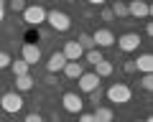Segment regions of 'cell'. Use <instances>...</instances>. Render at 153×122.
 I'll return each mask as SVG.
<instances>
[{"label":"cell","instance_id":"obj_1","mask_svg":"<svg viewBox=\"0 0 153 122\" xmlns=\"http://www.w3.org/2000/svg\"><path fill=\"white\" fill-rule=\"evenodd\" d=\"M46 21H49V26L54 28V31H59V33H66L71 28V18L66 15L64 10H46Z\"/></svg>","mask_w":153,"mask_h":122},{"label":"cell","instance_id":"obj_2","mask_svg":"<svg viewBox=\"0 0 153 122\" xmlns=\"http://www.w3.org/2000/svg\"><path fill=\"white\" fill-rule=\"evenodd\" d=\"M105 94H107V99L115 102V104H128L130 97H133V89L128 87V84H112Z\"/></svg>","mask_w":153,"mask_h":122},{"label":"cell","instance_id":"obj_3","mask_svg":"<svg viewBox=\"0 0 153 122\" xmlns=\"http://www.w3.org/2000/svg\"><path fill=\"white\" fill-rule=\"evenodd\" d=\"M0 110L8 112V115H16V112L23 110V97L18 92H5V94L0 97Z\"/></svg>","mask_w":153,"mask_h":122},{"label":"cell","instance_id":"obj_4","mask_svg":"<svg viewBox=\"0 0 153 122\" xmlns=\"http://www.w3.org/2000/svg\"><path fill=\"white\" fill-rule=\"evenodd\" d=\"M23 23L26 26H41V23H46V8L44 5H26L23 8Z\"/></svg>","mask_w":153,"mask_h":122},{"label":"cell","instance_id":"obj_5","mask_svg":"<svg viewBox=\"0 0 153 122\" xmlns=\"http://www.w3.org/2000/svg\"><path fill=\"white\" fill-rule=\"evenodd\" d=\"M61 104H64L66 112H71V115H79V112H82V107H84V99L76 94V92H66V94L61 97Z\"/></svg>","mask_w":153,"mask_h":122},{"label":"cell","instance_id":"obj_6","mask_svg":"<svg viewBox=\"0 0 153 122\" xmlns=\"http://www.w3.org/2000/svg\"><path fill=\"white\" fill-rule=\"evenodd\" d=\"M115 41H117V49L125 51V54H130V51H138V46L143 43L138 33H123L120 38H115Z\"/></svg>","mask_w":153,"mask_h":122},{"label":"cell","instance_id":"obj_7","mask_svg":"<svg viewBox=\"0 0 153 122\" xmlns=\"http://www.w3.org/2000/svg\"><path fill=\"white\" fill-rule=\"evenodd\" d=\"M92 41H94V49H110L115 43V36L110 28H97L92 33Z\"/></svg>","mask_w":153,"mask_h":122},{"label":"cell","instance_id":"obj_8","mask_svg":"<svg viewBox=\"0 0 153 122\" xmlns=\"http://www.w3.org/2000/svg\"><path fill=\"white\" fill-rule=\"evenodd\" d=\"M76 87L82 89L84 94H89L92 89H97V87H100V76H97V74H94V71H84L82 76L76 79Z\"/></svg>","mask_w":153,"mask_h":122},{"label":"cell","instance_id":"obj_9","mask_svg":"<svg viewBox=\"0 0 153 122\" xmlns=\"http://www.w3.org/2000/svg\"><path fill=\"white\" fill-rule=\"evenodd\" d=\"M21 59L26 61L28 66H36L38 61H41V49L36 43H23V51H21Z\"/></svg>","mask_w":153,"mask_h":122},{"label":"cell","instance_id":"obj_10","mask_svg":"<svg viewBox=\"0 0 153 122\" xmlns=\"http://www.w3.org/2000/svg\"><path fill=\"white\" fill-rule=\"evenodd\" d=\"M128 15H133V18H148V15H151V5H148L146 0H130V3H128Z\"/></svg>","mask_w":153,"mask_h":122},{"label":"cell","instance_id":"obj_11","mask_svg":"<svg viewBox=\"0 0 153 122\" xmlns=\"http://www.w3.org/2000/svg\"><path fill=\"white\" fill-rule=\"evenodd\" d=\"M64 66H66V56L61 54V51H54V54L49 56V61H46V71H49V74L64 71Z\"/></svg>","mask_w":153,"mask_h":122},{"label":"cell","instance_id":"obj_12","mask_svg":"<svg viewBox=\"0 0 153 122\" xmlns=\"http://www.w3.org/2000/svg\"><path fill=\"white\" fill-rule=\"evenodd\" d=\"M61 54L66 56V61H79V59L84 56V49L76 43V41H66L64 49H61Z\"/></svg>","mask_w":153,"mask_h":122},{"label":"cell","instance_id":"obj_13","mask_svg":"<svg viewBox=\"0 0 153 122\" xmlns=\"http://www.w3.org/2000/svg\"><path fill=\"white\" fill-rule=\"evenodd\" d=\"M33 87H36V79H33L31 74H23V76H16V92H18V94H23V92H31Z\"/></svg>","mask_w":153,"mask_h":122},{"label":"cell","instance_id":"obj_14","mask_svg":"<svg viewBox=\"0 0 153 122\" xmlns=\"http://www.w3.org/2000/svg\"><path fill=\"white\" fill-rule=\"evenodd\" d=\"M135 71H143V74H151L153 71V56L151 54H140L135 59Z\"/></svg>","mask_w":153,"mask_h":122},{"label":"cell","instance_id":"obj_15","mask_svg":"<svg viewBox=\"0 0 153 122\" xmlns=\"http://www.w3.org/2000/svg\"><path fill=\"white\" fill-rule=\"evenodd\" d=\"M64 74H66L69 79H79V76L84 74V69H82V61H66Z\"/></svg>","mask_w":153,"mask_h":122},{"label":"cell","instance_id":"obj_16","mask_svg":"<svg viewBox=\"0 0 153 122\" xmlns=\"http://www.w3.org/2000/svg\"><path fill=\"white\" fill-rule=\"evenodd\" d=\"M92 115H94V120H97V122H112L115 112L110 110V107H102V104H97V107H94V112H92Z\"/></svg>","mask_w":153,"mask_h":122},{"label":"cell","instance_id":"obj_17","mask_svg":"<svg viewBox=\"0 0 153 122\" xmlns=\"http://www.w3.org/2000/svg\"><path fill=\"white\" fill-rule=\"evenodd\" d=\"M8 69H10L16 76H23V74H28V69H31V66H28L23 59H18V61H10V66H8Z\"/></svg>","mask_w":153,"mask_h":122},{"label":"cell","instance_id":"obj_18","mask_svg":"<svg viewBox=\"0 0 153 122\" xmlns=\"http://www.w3.org/2000/svg\"><path fill=\"white\" fill-rule=\"evenodd\" d=\"M84 59H87L92 66H97L100 61H105V56H102V51H100V49H89V51H84Z\"/></svg>","mask_w":153,"mask_h":122},{"label":"cell","instance_id":"obj_19","mask_svg":"<svg viewBox=\"0 0 153 122\" xmlns=\"http://www.w3.org/2000/svg\"><path fill=\"white\" fill-rule=\"evenodd\" d=\"M94 74H97L100 79H102V76H110V74H112V64H110V61H100L97 66H94Z\"/></svg>","mask_w":153,"mask_h":122},{"label":"cell","instance_id":"obj_20","mask_svg":"<svg viewBox=\"0 0 153 122\" xmlns=\"http://www.w3.org/2000/svg\"><path fill=\"white\" fill-rule=\"evenodd\" d=\"M110 10H112L115 18H125V15H128V5H125V3H120V0H115Z\"/></svg>","mask_w":153,"mask_h":122},{"label":"cell","instance_id":"obj_21","mask_svg":"<svg viewBox=\"0 0 153 122\" xmlns=\"http://www.w3.org/2000/svg\"><path fill=\"white\" fill-rule=\"evenodd\" d=\"M76 43L82 46L84 51H89V49H94V41H92V33H79V38H76Z\"/></svg>","mask_w":153,"mask_h":122},{"label":"cell","instance_id":"obj_22","mask_svg":"<svg viewBox=\"0 0 153 122\" xmlns=\"http://www.w3.org/2000/svg\"><path fill=\"white\" fill-rule=\"evenodd\" d=\"M102 97H105V92H102V89H100V87L89 92V102H92L94 107H97V102H102Z\"/></svg>","mask_w":153,"mask_h":122},{"label":"cell","instance_id":"obj_23","mask_svg":"<svg viewBox=\"0 0 153 122\" xmlns=\"http://www.w3.org/2000/svg\"><path fill=\"white\" fill-rule=\"evenodd\" d=\"M140 87L146 89V92H151V89H153V74H143V79H140Z\"/></svg>","mask_w":153,"mask_h":122},{"label":"cell","instance_id":"obj_24","mask_svg":"<svg viewBox=\"0 0 153 122\" xmlns=\"http://www.w3.org/2000/svg\"><path fill=\"white\" fill-rule=\"evenodd\" d=\"M23 8H26V0H10V10L13 13H23Z\"/></svg>","mask_w":153,"mask_h":122},{"label":"cell","instance_id":"obj_25","mask_svg":"<svg viewBox=\"0 0 153 122\" xmlns=\"http://www.w3.org/2000/svg\"><path fill=\"white\" fill-rule=\"evenodd\" d=\"M10 61L13 59L5 54V51H0V69H8V66H10Z\"/></svg>","mask_w":153,"mask_h":122},{"label":"cell","instance_id":"obj_26","mask_svg":"<svg viewBox=\"0 0 153 122\" xmlns=\"http://www.w3.org/2000/svg\"><path fill=\"white\" fill-rule=\"evenodd\" d=\"M79 122H97L92 112H79Z\"/></svg>","mask_w":153,"mask_h":122},{"label":"cell","instance_id":"obj_27","mask_svg":"<svg viewBox=\"0 0 153 122\" xmlns=\"http://www.w3.org/2000/svg\"><path fill=\"white\" fill-rule=\"evenodd\" d=\"M23 122H44V117L38 115V112H31V115H26V120Z\"/></svg>","mask_w":153,"mask_h":122},{"label":"cell","instance_id":"obj_28","mask_svg":"<svg viewBox=\"0 0 153 122\" xmlns=\"http://www.w3.org/2000/svg\"><path fill=\"white\" fill-rule=\"evenodd\" d=\"M123 71L125 74H135V61H125V64H123Z\"/></svg>","mask_w":153,"mask_h":122},{"label":"cell","instance_id":"obj_29","mask_svg":"<svg viewBox=\"0 0 153 122\" xmlns=\"http://www.w3.org/2000/svg\"><path fill=\"white\" fill-rule=\"evenodd\" d=\"M44 82H46V84H49V87H59V84H61V82H59V79H56V76H54V74H46V79H44Z\"/></svg>","mask_w":153,"mask_h":122},{"label":"cell","instance_id":"obj_30","mask_svg":"<svg viewBox=\"0 0 153 122\" xmlns=\"http://www.w3.org/2000/svg\"><path fill=\"white\" fill-rule=\"evenodd\" d=\"M102 21H107V23L115 21V15H112V10H110V8H105V10H102Z\"/></svg>","mask_w":153,"mask_h":122},{"label":"cell","instance_id":"obj_31","mask_svg":"<svg viewBox=\"0 0 153 122\" xmlns=\"http://www.w3.org/2000/svg\"><path fill=\"white\" fill-rule=\"evenodd\" d=\"M146 36H148V38L153 36V23H146Z\"/></svg>","mask_w":153,"mask_h":122},{"label":"cell","instance_id":"obj_32","mask_svg":"<svg viewBox=\"0 0 153 122\" xmlns=\"http://www.w3.org/2000/svg\"><path fill=\"white\" fill-rule=\"evenodd\" d=\"M5 21V5H0V23Z\"/></svg>","mask_w":153,"mask_h":122},{"label":"cell","instance_id":"obj_33","mask_svg":"<svg viewBox=\"0 0 153 122\" xmlns=\"http://www.w3.org/2000/svg\"><path fill=\"white\" fill-rule=\"evenodd\" d=\"M87 3H92V5H105L107 0H87Z\"/></svg>","mask_w":153,"mask_h":122},{"label":"cell","instance_id":"obj_34","mask_svg":"<svg viewBox=\"0 0 153 122\" xmlns=\"http://www.w3.org/2000/svg\"><path fill=\"white\" fill-rule=\"evenodd\" d=\"M135 122H143V120H135Z\"/></svg>","mask_w":153,"mask_h":122}]
</instances>
